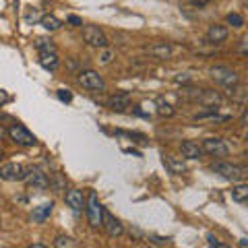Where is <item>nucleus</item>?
<instances>
[{
    "label": "nucleus",
    "mask_w": 248,
    "mask_h": 248,
    "mask_svg": "<svg viewBox=\"0 0 248 248\" xmlns=\"http://www.w3.org/2000/svg\"><path fill=\"white\" fill-rule=\"evenodd\" d=\"M64 201H66V205L71 207L73 213H81L83 207H85V197L79 188H68L66 195H64Z\"/></svg>",
    "instance_id": "f8f14e48"
},
{
    "label": "nucleus",
    "mask_w": 248,
    "mask_h": 248,
    "mask_svg": "<svg viewBox=\"0 0 248 248\" xmlns=\"http://www.w3.org/2000/svg\"><path fill=\"white\" fill-rule=\"evenodd\" d=\"M149 242H151V244H157V246H166V244H172V238H161V236H149Z\"/></svg>",
    "instance_id": "a878e982"
},
{
    "label": "nucleus",
    "mask_w": 248,
    "mask_h": 248,
    "mask_svg": "<svg viewBox=\"0 0 248 248\" xmlns=\"http://www.w3.org/2000/svg\"><path fill=\"white\" fill-rule=\"evenodd\" d=\"M54 246L56 248H75L79 244H77V240L71 238V236H58L56 240H54Z\"/></svg>",
    "instance_id": "4be33fe9"
},
{
    "label": "nucleus",
    "mask_w": 248,
    "mask_h": 248,
    "mask_svg": "<svg viewBox=\"0 0 248 248\" xmlns=\"http://www.w3.org/2000/svg\"><path fill=\"white\" fill-rule=\"evenodd\" d=\"M23 182H27V186H31V188H40V190L50 186L48 176L37 168H25V178H23Z\"/></svg>",
    "instance_id": "0eeeda50"
},
{
    "label": "nucleus",
    "mask_w": 248,
    "mask_h": 248,
    "mask_svg": "<svg viewBox=\"0 0 248 248\" xmlns=\"http://www.w3.org/2000/svg\"><path fill=\"white\" fill-rule=\"evenodd\" d=\"M102 50H104V48H102ZM112 58H114V52H112V50H104L102 56H99V64H110Z\"/></svg>",
    "instance_id": "bb28decb"
},
{
    "label": "nucleus",
    "mask_w": 248,
    "mask_h": 248,
    "mask_svg": "<svg viewBox=\"0 0 248 248\" xmlns=\"http://www.w3.org/2000/svg\"><path fill=\"white\" fill-rule=\"evenodd\" d=\"M232 199H234L236 203H246L248 201V186L244 182H238V186H234V190H232Z\"/></svg>",
    "instance_id": "aec40b11"
},
{
    "label": "nucleus",
    "mask_w": 248,
    "mask_h": 248,
    "mask_svg": "<svg viewBox=\"0 0 248 248\" xmlns=\"http://www.w3.org/2000/svg\"><path fill=\"white\" fill-rule=\"evenodd\" d=\"M40 19H42V15H40V11H37V9H29L27 15H25V21L29 23V25H31V23H35V21H40Z\"/></svg>",
    "instance_id": "393cba45"
},
{
    "label": "nucleus",
    "mask_w": 248,
    "mask_h": 248,
    "mask_svg": "<svg viewBox=\"0 0 248 248\" xmlns=\"http://www.w3.org/2000/svg\"><path fill=\"white\" fill-rule=\"evenodd\" d=\"M157 114L161 116V118H170V116H174V108L159 99L157 102Z\"/></svg>",
    "instance_id": "5701e85b"
},
{
    "label": "nucleus",
    "mask_w": 248,
    "mask_h": 248,
    "mask_svg": "<svg viewBox=\"0 0 248 248\" xmlns=\"http://www.w3.org/2000/svg\"><path fill=\"white\" fill-rule=\"evenodd\" d=\"M33 46H35L37 52H56V46H54V42L50 37H37Z\"/></svg>",
    "instance_id": "412c9836"
},
{
    "label": "nucleus",
    "mask_w": 248,
    "mask_h": 248,
    "mask_svg": "<svg viewBox=\"0 0 248 248\" xmlns=\"http://www.w3.org/2000/svg\"><path fill=\"white\" fill-rule=\"evenodd\" d=\"M207 244H209V246H217V248H223V246H226V244H221L213 234H207Z\"/></svg>",
    "instance_id": "c756f323"
},
{
    "label": "nucleus",
    "mask_w": 248,
    "mask_h": 248,
    "mask_svg": "<svg viewBox=\"0 0 248 248\" xmlns=\"http://www.w3.org/2000/svg\"><path fill=\"white\" fill-rule=\"evenodd\" d=\"M4 135H6V130L2 128V124H0V141H2V137H4Z\"/></svg>",
    "instance_id": "72a5a7b5"
},
{
    "label": "nucleus",
    "mask_w": 248,
    "mask_h": 248,
    "mask_svg": "<svg viewBox=\"0 0 248 248\" xmlns=\"http://www.w3.org/2000/svg\"><path fill=\"white\" fill-rule=\"evenodd\" d=\"M147 52H149L153 58H157V60H170V58H174V46L168 44V42H157V44L147 46Z\"/></svg>",
    "instance_id": "9b49d317"
},
{
    "label": "nucleus",
    "mask_w": 248,
    "mask_h": 248,
    "mask_svg": "<svg viewBox=\"0 0 248 248\" xmlns=\"http://www.w3.org/2000/svg\"><path fill=\"white\" fill-rule=\"evenodd\" d=\"M102 228L106 230V234L110 238H120L124 234V226L116 219V217L110 211H104V221H102Z\"/></svg>",
    "instance_id": "9d476101"
},
{
    "label": "nucleus",
    "mask_w": 248,
    "mask_h": 248,
    "mask_svg": "<svg viewBox=\"0 0 248 248\" xmlns=\"http://www.w3.org/2000/svg\"><path fill=\"white\" fill-rule=\"evenodd\" d=\"M108 108L114 112H124L126 108H130V93L122 91V93H116V95H112L110 99H108Z\"/></svg>",
    "instance_id": "ddd939ff"
},
{
    "label": "nucleus",
    "mask_w": 248,
    "mask_h": 248,
    "mask_svg": "<svg viewBox=\"0 0 248 248\" xmlns=\"http://www.w3.org/2000/svg\"><path fill=\"white\" fill-rule=\"evenodd\" d=\"M58 99L60 102H64V104H68V102H73V93L68 89H58Z\"/></svg>",
    "instance_id": "cd10ccee"
},
{
    "label": "nucleus",
    "mask_w": 248,
    "mask_h": 248,
    "mask_svg": "<svg viewBox=\"0 0 248 248\" xmlns=\"http://www.w3.org/2000/svg\"><path fill=\"white\" fill-rule=\"evenodd\" d=\"M213 172L219 174L221 178H226V180L230 182H244L246 180V168L244 166H236V164H228V161H217V164H213Z\"/></svg>",
    "instance_id": "f257e3e1"
},
{
    "label": "nucleus",
    "mask_w": 248,
    "mask_h": 248,
    "mask_svg": "<svg viewBox=\"0 0 248 248\" xmlns=\"http://www.w3.org/2000/svg\"><path fill=\"white\" fill-rule=\"evenodd\" d=\"M209 2H213V0H190L192 6H199V9H203V6H207Z\"/></svg>",
    "instance_id": "7c9ffc66"
},
{
    "label": "nucleus",
    "mask_w": 248,
    "mask_h": 248,
    "mask_svg": "<svg viewBox=\"0 0 248 248\" xmlns=\"http://www.w3.org/2000/svg\"><path fill=\"white\" fill-rule=\"evenodd\" d=\"M85 209H87V219H89V226L93 230H97V228H102V221H104V205L99 203V199H97V192L95 190H91L89 192V199H87V203H85Z\"/></svg>",
    "instance_id": "f03ea898"
},
{
    "label": "nucleus",
    "mask_w": 248,
    "mask_h": 248,
    "mask_svg": "<svg viewBox=\"0 0 248 248\" xmlns=\"http://www.w3.org/2000/svg\"><path fill=\"white\" fill-rule=\"evenodd\" d=\"M207 40L211 42V44H221V42H226L228 40V27H223V25H211L207 31Z\"/></svg>",
    "instance_id": "2eb2a0df"
},
{
    "label": "nucleus",
    "mask_w": 248,
    "mask_h": 248,
    "mask_svg": "<svg viewBox=\"0 0 248 248\" xmlns=\"http://www.w3.org/2000/svg\"><path fill=\"white\" fill-rule=\"evenodd\" d=\"M0 159H2V151H0Z\"/></svg>",
    "instance_id": "f704fd0d"
},
{
    "label": "nucleus",
    "mask_w": 248,
    "mask_h": 248,
    "mask_svg": "<svg viewBox=\"0 0 248 248\" xmlns=\"http://www.w3.org/2000/svg\"><path fill=\"white\" fill-rule=\"evenodd\" d=\"M83 40H85V44L93 46V48H108V44H110L106 33L95 25H85L83 27Z\"/></svg>",
    "instance_id": "423d86ee"
},
{
    "label": "nucleus",
    "mask_w": 248,
    "mask_h": 248,
    "mask_svg": "<svg viewBox=\"0 0 248 248\" xmlns=\"http://www.w3.org/2000/svg\"><path fill=\"white\" fill-rule=\"evenodd\" d=\"M6 135L11 137L13 143H17V145H21V147H31V145L37 143V139L31 135L29 130L23 126V124H13V126L6 130Z\"/></svg>",
    "instance_id": "39448f33"
},
{
    "label": "nucleus",
    "mask_w": 248,
    "mask_h": 248,
    "mask_svg": "<svg viewBox=\"0 0 248 248\" xmlns=\"http://www.w3.org/2000/svg\"><path fill=\"white\" fill-rule=\"evenodd\" d=\"M228 25L240 29V27H244V19L240 17L238 13H230V15H228Z\"/></svg>",
    "instance_id": "b1692460"
},
{
    "label": "nucleus",
    "mask_w": 248,
    "mask_h": 248,
    "mask_svg": "<svg viewBox=\"0 0 248 248\" xmlns=\"http://www.w3.org/2000/svg\"><path fill=\"white\" fill-rule=\"evenodd\" d=\"M52 209H54V203H52V201H50V203H44V205H40V207H35V209H33V213H31V219H33L35 223H44V221L50 217Z\"/></svg>",
    "instance_id": "dca6fc26"
},
{
    "label": "nucleus",
    "mask_w": 248,
    "mask_h": 248,
    "mask_svg": "<svg viewBox=\"0 0 248 248\" xmlns=\"http://www.w3.org/2000/svg\"><path fill=\"white\" fill-rule=\"evenodd\" d=\"M174 81L176 83H190V77L188 75H178V77H174Z\"/></svg>",
    "instance_id": "473e14b6"
},
{
    "label": "nucleus",
    "mask_w": 248,
    "mask_h": 248,
    "mask_svg": "<svg viewBox=\"0 0 248 248\" xmlns=\"http://www.w3.org/2000/svg\"><path fill=\"white\" fill-rule=\"evenodd\" d=\"M180 151H182V157H186V159H201L203 157V147L195 141H184L180 145Z\"/></svg>",
    "instance_id": "4468645a"
},
{
    "label": "nucleus",
    "mask_w": 248,
    "mask_h": 248,
    "mask_svg": "<svg viewBox=\"0 0 248 248\" xmlns=\"http://www.w3.org/2000/svg\"><path fill=\"white\" fill-rule=\"evenodd\" d=\"M58 56L56 52H40V64L42 68H46V71H56L58 68Z\"/></svg>",
    "instance_id": "f3484780"
},
{
    "label": "nucleus",
    "mask_w": 248,
    "mask_h": 248,
    "mask_svg": "<svg viewBox=\"0 0 248 248\" xmlns=\"http://www.w3.org/2000/svg\"><path fill=\"white\" fill-rule=\"evenodd\" d=\"M81 87L89 89V91H104L106 89V81L102 79V75L95 71H81L79 77H77Z\"/></svg>",
    "instance_id": "20e7f679"
},
{
    "label": "nucleus",
    "mask_w": 248,
    "mask_h": 248,
    "mask_svg": "<svg viewBox=\"0 0 248 248\" xmlns=\"http://www.w3.org/2000/svg\"><path fill=\"white\" fill-rule=\"evenodd\" d=\"M40 25H42L46 31H58V29L62 27V21H60L58 17H54V15H42Z\"/></svg>",
    "instance_id": "6ab92c4d"
},
{
    "label": "nucleus",
    "mask_w": 248,
    "mask_h": 248,
    "mask_svg": "<svg viewBox=\"0 0 248 248\" xmlns=\"http://www.w3.org/2000/svg\"><path fill=\"white\" fill-rule=\"evenodd\" d=\"M209 75H211V79L217 85H221V87H226V89L238 87L240 85V75L236 71H232V68H228V66H211Z\"/></svg>",
    "instance_id": "7ed1b4c3"
},
{
    "label": "nucleus",
    "mask_w": 248,
    "mask_h": 248,
    "mask_svg": "<svg viewBox=\"0 0 248 248\" xmlns=\"http://www.w3.org/2000/svg\"><path fill=\"white\" fill-rule=\"evenodd\" d=\"M164 164L168 166V170L172 174H184L186 172V164L182 159H178V157H174V155H166L164 157Z\"/></svg>",
    "instance_id": "a211bd4d"
},
{
    "label": "nucleus",
    "mask_w": 248,
    "mask_h": 248,
    "mask_svg": "<svg viewBox=\"0 0 248 248\" xmlns=\"http://www.w3.org/2000/svg\"><path fill=\"white\" fill-rule=\"evenodd\" d=\"M203 153L207 155H213V157H228L230 153V147L226 145V141H221V139H205L203 141Z\"/></svg>",
    "instance_id": "6e6552de"
},
{
    "label": "nucleus",
    "mask_w": 248,
    "mask_h": 248,
    "mask_svg": "<svg viewBox=\"0 0 248 248\" xmlns=\"http://www.w3.org/2000/svg\"><path fill=\"white\" fill-rule=\"evenodd\" d=\"M66 23L71 27H83V19L81 17H77V15H68L66 17Z\"/></svg>",
    "instance_id": "c85d7f7f"
},
{
    "label": "nucleus",
    "mask_w": 248,
    "mask_h": 248,
    "mask_svg": "<svg viewBox=\"0 0 248 248\" xmlns=\"http://www.w3.org/2000/svg\"><path fill=\"white\" fill-rule=\"evenodd\" d=\"M23 178H25V168L21 164H2L0 166V180L15 182V180H23Z\"/></svg>",
    "instance_id": "1a4fd4ad"
},
{
    "label": "nucleus",
    "mask_w": 248,
    "mask_h": 248,
    "mask_svg": "<svg viewBox=\"0 0 248 248\" xmlns=\"http://www.w3.org/2000/svg\"><path fill=\"white\" fill-rule=\"evenodd\" d=\"M9 93H6V91H2V89H0V108H2L4 104H9Z\"/></svg>",
    "instance_id": "2f4dec72"
}]
</instances>
